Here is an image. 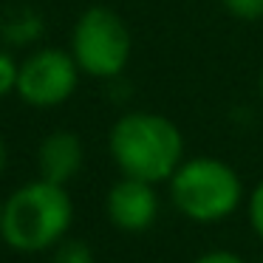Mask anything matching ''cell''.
I'll return each mask as SVG.
<instances>
[{
  "instance_id": "6da1fadb",
  "label": "cell",
  "mask_w": 263,
  "mask_h": 263,
  "mask_svg": "<svg viewBox=\"0 0 263 263\" xmlns=\"http://www.w3.org/2000/svg\"><path fill=\"white\" fill-rule=\"evenodd\" d=\"M108 147L122 176L159 184L170 181L184 161V136L167 116L133 110L125 114L108 136Z\"/></svg>"
},
{
  "instance_id": "7a4b0ae2",
  "label": "cell",
  "mask_w": 263,
  "mask_h": 263,
  "mask_svg": "<svg viewBox=\"0 0 263 263\" xmlns=\"http://www.w3.org/2000/svg\"><path fill=\"white\" fill-rule=\"evenodd\" d=\"M71 218L74 204L63 184L37 178L9 195L0 215V235L12 249L43 252L65 238Z\"/></svg>"
},
{
  "instance_id": "3957f363",
  "label": "cell",
  "mask_w": 263,
  "mask_h": 263,
  "mask_svg": "<svg viewBox=\"0 0 263 263\" xmlns=\"http://www.w3.org/2000/svg\"><path fill=\"white\" fill-rule=\"evenodd\" d=\"M243 181L232 164L212 156L184 159L170 178V201L193 223H221L243 204Z\"/></svg>"
},
{
  "instance_id": "277c9868",
  "label": "cell",
  "mask_w": 263,
  "mask_h": 263,
  "mask_svg": "<svg viewBox=\"0 0 263 263\" xmlns=\"http://www.w3.org/2000/svg\"><path fill=\"white\" fill-rule=\"evenodd\" d=\"M71 54L82 74L114 80L130 60V31L125 20L105 6H91L80 14L71 34Z\"/></svg>"
},
{
  "instance_id": "5b68a950",
  "label": "cell",
  "mask_w": 263,
  "mask_h": 263,
  "mask_svg": "<svg viewBox=\"0 0 263 263\" xmlns=\"http://www.w3.org/2000/svg\"><path fill=\"white\" fill-rule=\"evenodd\" d=\"M80 82L74 54L60 48H37L20 63L17 97L31 108H57L68 102Z\"/></svg>"
},
{
  "instance_id": "8992f818",
  "label": "cell",
  "mask_w": 263,
  "mask_h": 263,
  "mask_svg": "<svg viewBox=\"0 0 263 263\" xmlns=\"http://www.w3.org/2000/svg\"><path fill=\"white\" fill-rule=\"evenodd\" d=\"M105 212L110 223L122 232H144L159 218V193L156 184L142 178L122 176L105 198Z\"/></svg>"
},
{
  "instance_id": "52a82bcc",
  "label": "cell",
  "mask_w": 263,
  "mask_h": 263,
  "mask_svg": "<svg viewBox=\"0 0 263 263\" xmlns=\"http://www.w3.org/2000/svg\"><path fill=\"white\" fill-rule=\"evenodd\" d=\"M82 142L77 133L71 130H54L43 139L40 150H37V167H40V178L51 184H68L71 178L80 173L82 167Z\"/></svg>"
},
{
  "instance_id": "ba28073f",
  "label": "cell",
  "mask_w": 263,
  "mask_h": 263,
  "mask_svg": "<svg viewBox=\"0 0 263 263\" xmlns=\"http://www.w3.org/2000/svg\"><path fill=\"white\" fill-rule=\"evenodd\" d=\"M43 34V14L29 3H12L0 14V37L12 48H23L37 43Z\"/></svg>"
},
{
  "instance_id": "9c48e42d",
  "label": "cell",
  "mask_w": 263,
  "mask_h": 263,
  "mask_svg": "<svg viewBox=\"0 0 263 263\" xmlns=\"http://www.w3.org/2000/svg\"><path fill=\"white\" fill-rule=\"evenodd\" d=\"M54 263H97V260H93V249L85 240L63 238L54 246Z\"/></svg>"
},
{
  "instance_id": "30bf717a",
  "label": "cell",
  "mask_w": 263,
  "mask_h": 263,
  "mask_svg": "<svg viewBox=\"0 0 263 263\" xmlns=\"http://www.w3.org/2000/svg\"><path fill=\"white\" fill-rule=\"evenodd\" d=\"M246 215H249L252 232L263 240V178L255 184V190L246 195Z\"/></svg>"
},
{
  "instance_id": "8fae6325",
  "label": "cell",
  "mask_w": 263,
  "mask_h": 263,
  "mask_svg": "<svg viewBox=\"0 0 263 263\" xmlns=\"http://www.w3.org/2000/svg\"><path fill=\"white\" fill-rule=\"evenodd\" d=\"M17 74L20 65L14 63V57L9 51H0V99L17 91Z\"/></svg>"
},
{
  "instance_id": "7c38bea8",
  "label": "cell",
  "mask_w": 263,
  "mask_h": 263,
  "mask_svg": "<svg viewBox=\"0 0 263 263\" xmlns=\"http://www.w3.org/2000/svg\"><path fill=\"white\" fill-rule=\"evenodd\" d=\"M221 3L238 20H260L263 17V0H221Z\"/></svg>"
},
{
  "instance_id": "4fadbf2b",
  "label": "cell",
  "mask_w": 263,
  "mask_h": 263,
  "mask_svg": "<svg viewBox=\"0 0 263 263\" xmlns=\"http://www.w3.org/2000/svg\"><path fill=\"white\" fill-rule=\"evenodd\" d=\"M193 263H246V260L232 249H210L204 255H198Z\"/></svg>"
},
{
  "instance_id": "5bb4252c",
  "label": "cell",
  "mask_w": 263,
  "mask_h": 263,
  "mask_svg": "<svg viewBox=\"0 0 263 263\" xmlns=\"http://www.w3.org/2000/svg\"><path fill=\"white\" fill-rule=\"evenodd\" d=\"M3 167H6V142L0 139V173H3Z\"/></svg>"
},
{
  "instance_id": "9a60e30c",
  "label": "cell",
  "mask_w": 263,
  "mask_h": 263,
  "mask_svg": "<svg viewBox=\"0 0 263 263\" xmlns=\"http://www.w3.org/2000/svg\"><path fill=\"white\" fill-rule=\"evenodd\" d=\"M260 93H263V74H260Z\"/></svg>"
},
{
  "instance_id": "2e32d148",
  "label": "cell",
  "mask_w": 263,
  "mask_h": 263,
  "mask_svg": "<svg viewBox=\"0 0 263 263\" xmlns=\"http://www.w3.org/2000/svg\"><path fill=\"white\" fill-rule=\"evenodd\" d=\"M0 215H3V204H0Z\"/></svg>"
},
{
  "instance_id": "e0dca14e",
  "label": "cell",
  "mask_w": 263,
  "mask_h": 263,
  "mask_svg": "<svg viewBox=\"0 0 263 263\" xmlns=\"http://www.w3.org/2000/svg\"><path fill=\"white\" fill-rule=\"evenodd\" d=\"M260 263H263V257H260Z\"/></svg>"
}]
</instances>
